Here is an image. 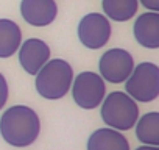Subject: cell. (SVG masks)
<instances>
[{"mask_svg": "<svg viewBox=\"0 0 159 150\" xmlns=\"http://www.w3.org/2000/svg\"><path fill=\"white\" fill-rule=\"evenodd\" d=\"M136 150H159L157 145H142V147H137Z\"/></svg>", "mask_w": 159, "mask_h": 150, "instance_id": "17", "label": "cell"}, {"mask_svg": "<svg viewBox=\"0 0 159 150\" xmlns=\"http://www.w3.org/2000/svg\"><path fill=\"white\" fill-rule=\"evenodd\" d=\"M34 77V86L41 97L47 100H59L70 91L73 70L67 61L56 58L48 59Z\"/></svg>", "mask_w": 159, "mask_h": 150, "instance_id": "2", "label": "cell"}, {"mask_svg": "<svg viewBox=\"0 0 159 150\" xmlns=\"http://www.w3.org/2000/svg\"><path fill=\"white\" fill-rule=\"evenodd\" d=\"M111 22L100 13H89L78 24V38L86 49L98 50L105 47L111 38Z\"/></svg>", "mask_w": 159, "mask_h": 150, "instance_id": "7", "label": "cell"}, {"mask_svg": "<svg viewBox=\"0 0 159 150\" xmlns=\"http://www.w3.org/2000/svg\"><path fill=\"white\" fill-rule=\"evenodd\" d=\"M41 131V120L34 110L25 105H14L0 117V134L13 147L31 145Z\"/></svg>", "mask_w": 159, "mask_h": 150, "instance_id": "1", "label": "cell"}, {"mask_svg": "<svg viewBox=\"0 0 159 150\" xmlns=\"http://www.w3.org/2000/svg\"><path fill=\"white\" fill-rule=\"evenodd\" d=\"M134 69L133 55L125 49H111L106 50L98 63L100 77L109 83L119 85L123 83Z\"/></svg>", "mask_w": 159, "mask_h": 150, "instance_id": "6", "label": "cell"}, {"mask_svg": "<svg viewBox=\"0 0 159 150\" xmlns=\"http://www.w3.org/2000/svg\"><path fill=\"white\" fill-rule=\"evenodd\" d=\"M8 94H10V89H8V83H7V78L3 77V73L0 72V110H2L8 100Z\"/></svg>", "mask_w": 159, "mask_h": 150, "instance_id": "15", "label": "cell"}, {"mask_svg": "<svg viewBox=\"0 0 159 150\" xmlns=\"http://www.w3.org/2000/svg\"><path fill=\"white\" fill-rule=\"evenodd\" d=\"M139 2L150 11H159V0H139Z\"/></svg>", "mask_w": 159, "mask_h": 150, "instance_id": "16", "label": "cell"}, {"mask_svg": "<svg viewBox=\"0 0 159 150\" xmlns=\"http://www.w3.org/2000/svg\"><path fill=\"white\" fill-rule=\"evenodd\" d=\"M136 41L145 47L156 50L159 47V13H143L140 14L133 27Z\"/></svg>", "mask_w": 159, "mask_h": 150, "instance_id": "10", "label": "cell"}, {"mask_svg": "<svg viewBox=\"0 0 159 150\" xmlns=\"http://www.w3.org/2000/svg\"><path fill=\"white\" fill-rule=\"evenodd\" d=\"M19 63L30 75H36L39 69L50 59V47L47 42L38 38L24 41L19 47Z\"/></svg>", "mask_w": 159, "mask_h": 150, "instance_id": "8", "label": "cell"}, {"mask_svg": "<svg viewBox=\"0 0 159 150\" xmlns=\"http://www.w3.org/2000/svg\"><path fill=\"white\" fill-rule=\"evenodd\" d=\"M88 150H129V144L119 130L106 127L98 128L91 134Z\"/></svg>", "mask_w": 159, "mask_h": 150, "instance_id": "11", "label": "cell"}, {"mask_svg": "<svg viewBox=\"0 0 159 150\" xmlns=\"http://www.w3.org/2000/svg\"><path fill=\"white\" fill-rule=\"evenodd\" d=\"M20 14L33 27H47L56 19L58 5L55 0H20Z\"/></svg>", "mask_w": 159, "mask_h": 150, "instance_id": "9", "label": "cell"}, {"mask_svg": "<svg viewBox=\"0 0 159 150\" xmlns=\"http://www.w3.org/2000/svg\"><path fill=\"white\" fill-rule=\"evenodd\" d=\"M136 138L145 145L159 144V113L151 111L137 119L136 122Z\"/></svg>", "mask_w": 159, "mask_h": 150, "instance_id": "14", "label": "cell"}, {"mask_svg": "<svg viewBox=\"0 0 159 150\" xmlns=\"http://www.w3.org/2000/svg\"><path fill=\"white\" fill-rule=\"evenodd\" d=\"M72 82H73V86H70L72 99L80 108L94 110L103 102L106 86L105 80L98 73L86 70L76 75V78Z\"/></svg>", "mask_w": 159, "mask_h": 150, "instance_id": "5", "label": "cell"}, {"mask_svg": "<svg viewBox=\"0 0 159 150\" xmlns=\"http://www.w3.org/2000/svg\"><path fill=\"white\" fill-rule=\"evenodd\" d=\"M22 44L19 25L10 19H0V58L13 56Z\"/></svg>", "mask_w": 159, "mask_h": 150, "instance_id": "12", "label": "cell"}, {"mask_svg": "<svg viewBox=\"0 0 159 150\" xmlns=\"http://www.w3.org/2000/svg\"><path fill=\"white\" fill-rule=\"evenodd\" d=\"M102 119L109 128L119 131L131 130L139 119V106L126 92L116 91L103 99Z\"/></svg>", "mask_w": 159, "mask_h": 150, "instance_id": "3", "label": "cell"}, {"mask_svg": "<svg viewBox=\"0 0 159 150\" xmlns=\"http://www.w3.org/2000/svg\"><path fill=\"white\" fill-rule=\"evenodd\" d=\"M126 94L136 102H153L159 94V67L153 63H140L134 66L125 80Z\"/></svg>", "mask_w": 159, "mask_h": 150, "instance_id": "4", "label": "cell"}, {"mask_svg": "<svg viewBox=\"0 0 159 150\" xmlns=\"http://www.w3.org/2000/svg\"><path fill=\"white\" fill-rule=\"evenodd\" d=\"M102 7L108 19L126 22L136 16L139 0H102Z\"/></svg>", "mask_w": 159, "mask_h": 150, "instance_id": "13", "label": "cell"}]
</instances>
